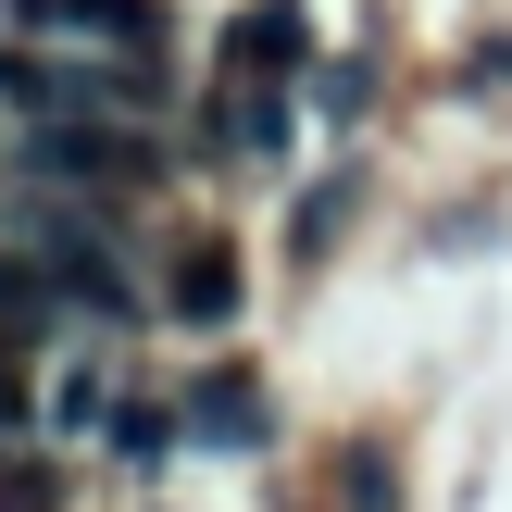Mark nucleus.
Listing matches in <instances>:
<instances>
[{
    "instance_id": "nucleus-5",
    "label": "nucleus",
    "mask_w": 512,
    "mask_h": 512,
    "mask_svg": "<svg viewBox=\"0 0 512 512\" xmlns=\"http://www.w3.org/2000/svg\"><path fill=\"white\" fill-rule=\"evenodd\" d=\"M50 275H63L75 300H100V313H125V275H113V250H100V238H63V250H50Z\"/></svg>"
},
{
    "instance_id": "nucleus-8",
    "label": "nucleus",
    "mask_w": 512,
    "mask_h": 512,
    "mask_svg": "<svg viewBox=\"0 0 512 512\" xmlns=\"http://www.w3.org/2000/svg\"><path fill=\"white\" fill-rule=\"evenodd\" d=\"M113 450H125V463H163V450H175V425H163V413H150V400H138V413H125V438H113Z\"/></svg>"
},
{
    "instance_id": "nucleus-7",
    "label": "nucleus",
    "mask_w": 512,
    "mask_h": 512,
    "mask_svg": "<svg viewBox=\"0 0 512 512\" xmlns=\"http://www.w3.org/2000/svg\"><path fill=\"white\" fill-rule=\"evenodd\" d=\"M338 225H350V188H338V175H325V188L300 200V250H338Z\"/></svg>"
},
{
    "instance_id": "nucleus-1",
    "label": "nucleus",
    "mask_w": 512,
    "mask_h": 512,
    "mask_svg": "<svg viewBox=\"0 0 512 512\" xmlns=\"http://www.w3.org/2000/svg\"><path fill=\"white\" fill-rule=\"evenodd\" d=\"M225 63H238V88H275V75L313 63V38H300L288 0H263V13H238V50H225Z\"/></svg>"
},
{
    "instance_id": "nucleus-3",
    "label": "nucleus",
    "mask_w": 512,
    "mask_h": 512,
    "mask_svg": "<svg viewBox=\"0 0 512 512\" xmlns=\"http://www.w3.org/2000/svg\"><path fill=\"white\" fill-rule=\"evenodd\" d=\"M175 313H200V325L238 313V250H225V238H188V250H175Z\"/></svg>"
},
{
    "instance_id": "nucleus-10",
    "label": "nucleus",
    "mask_w": 512,
    "mask_h": 512,
    "mask_svg": "<svg viewBox=\"0 0 512 512\" xmlns=\"http://www.w3.org/2000/svg\"><path fill=\"white\" fill-rule=\"evenodd\" d=\"M0 325H38V288L25 275H0Z\"/></svg>"
},
{
    "instance_id": "nucleus-9",
    "label": "nucleus",
    "mask_w": 512,
    "mask_h": 512,
    "mask_svg": "<svg viewBox=\"0 0 512 512\" xmlns=\"http://www.w3.org/2000/svg\"><path fill=\"white\" fill-rule=\"evenodd\" d=\"M350 512H400V488H388V463H375V450H350Z\"/></svg>"
},
{
    "instance_id": "nucleus-4",
    "label": "nucleus",
    "mask_w": 512,
    "mask_h": 512,
    "mask_svg": "<svg viewBox=\"0 0 512 512\" xmlns=\"http://www.w3.org/2000/svg\"><path fill=\"white\" fill-rule=\"evenodd\" d=\"M213 125H225L238 150H288V100H275V88H225V100H213Z\"/></svg>"
},
{
    "instance_id": "nucleus-6",
    "label": "nucleus",
    "mask_w": 512,
    "mask_h": 512,
    "mask_svg": "<svg viewBox=\"0 0 512 512\" xmlns=\"http://www.w3.org/2000/svg\"><path fill=\"white\" fill-rule=\"evenodd\" d=\"M50 163H63V175H138V150L100 138V125H63V138H50Z\"/></svg>"
},
{
    "instance_id": "nucleus-2",
    "label": "nucleus",
    "mask_w": 512,
    "mask_h": 512,
    "mask_svg": "<svg viewBox=\"0 0 512 512\" xmlns=\"http://www.w3.org/2000/svg\"><path fill=\"white\" fill-rule=\"evenodd\" d=\"M188 425H213V450H263V388H250L238 363H213L188 388Z\"/></svg>"
}]
</instances>
